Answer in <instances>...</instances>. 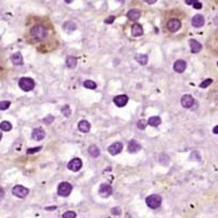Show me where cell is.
Listing matches in <instances>:
<instances>
[{
    "label": "cell",
    "mask_w": 218,
    "mask_h": 218,
    "mask_svg": "<svg viewBox=\"0 0 218 218\" xmlns=\"http://www.w3.org/2000/svg\"><path fill=\"white\" fill-rule=\"evenodd\" d=\"M31 36L34 37L37 40H44L45 38H47L48 31L46 29V27L42 25H36L31 29Z\"/></svg>",
    "instance_id": "6da1fadb"
},
{
    "label": "cell",
    "mask_w": 218,
    "mask_h": 218,
    "mask_svg": "<svg viewBox=\"0 0 218 218\" xmlns=\"http://www.w3.org/2000/svg\"><path fill=\"white\" fill-rule=\"evenodd\" d=\"M18 86L23 91H31L34 89L35 81L29 77H22L18 81Z\"/></svg>",
    "instance_id": "7a4b0ae2"
},
{
    "label": "cell",
    "mask_w": 218,
    "mask_h": 218,
    "mask_svg": "<svg viewBox=\"0 0 218 218\" xmlns=\"http://www.w3.org/2000/svg\"><path fill=\"white\" fill-rule=\"evenodd\" d=\"M145 203H147V205L149 206L150 208H155L160 207L162 204V197L157 194H152L150 197H147V200H145Z\"/></svg>",
    "instance_id": "3957f363"
},
{
    "label": "cell",
    "mask_w": 218,
    "mask_h": 218,
    "mask_svg": "<svg viewBox=\"0 0 218 218\" xmlns=\"http://www.w3.org/2000/svg\"><path fill=\"white\" fill-rule=\"evenodd\" d=\"M72 186H71V183H68V182L64 181V182H61L60 184H59V187H58V193H59V195H61V197H68V195L71 194V192H72Z\"/></svg>",
    "instance_id": "277c9868"
},
{
    "label": "cell",
    "mask_w": 218,
    "mask_h": 218,
    "mask_svg": "<svg viewBox=\"0 0 218 218\" xmlns=\"http://www.w3.org/2000/svg\"><path fill=\"white\" fill-rule=\"evenodd\" d=\"M81 166H83V162L81 158H73L68 164V168L72 171H78L81 168Z\"/></svg>",
    "instance_id": "5b68a950"
},
{
    "label": "cell",
    "mask_w": 218,
    "mask_h": 218,
    "mask_svg": "<svg viewBox=\"0 0 218 218\" xmlns=\"http://www.w3.org/2000/svg\"><path fill=\"white\" fill-rule=\"evenodd\" d=\"M28 192L29 190L27 188L23 187V186H15L12 190V193L18 197H25L28 194Z\"/></svg>",
    "instance_id": "8992f818"
},
{
    "label": "cell",
    "mask_w": 218,
    "mask_h": 218,
    "mask_svg": "<svg viewBox=\"0 0 218 218\" xmlns=\"http://www.w3.org/2000/svg\"><path fill=\"white\" fill-rule=\"evenodd\" d=\"M180 103L183 107L186 109H190L194 104V98L190 94H184L181 97V100H180Z\"/></svg>",
    "instance_id": "52a82bcc"
},
{
    "label": "cell",
    "mask_w": 218,
    "mask_h": 218,
    "mask_svg": "<svg viewBox=\"0 0 218 218\" xmlns=\"http://www.w3.org/2000/svg\"><path fill=\"white\" fill-rule=\"evenodd\" d=\"M112 192H113V189H112V187L110 186V184L102 183L101 186H100V189H99V194L101 195L102 197H110V195L112 194Z\"/></svg>",
    "instance_id": "ba28073f"
},
{
    "label": "cell",
    "mask_w": 218,
    "mask_h": 218,
    "mask_svg": "<svg viewBox=\"0 0 218 218\" xmlns=\"http://www.w3.org/2000/svg\"><path fill=\"white\" fill-rule=\"evenodd\" d=\"M180 27H181V23H180V21L177 20V18H171V20H169L168 23H167V28L170 31H173V33L179 31Z\"/></svg>",
    "instance_id": "9c48e42d"
},
{
    "label": "cell",
    "mask_w": 218,
    "mask_h": 218,
    "mask_svg": "<svg viewBox=\"0 0 218 218\" xmlns=\"http://www.w3.org/2000/svg\"><path fill=\"white\" fill-rule=\"evenodd\" d=\"M123 150V143L122 142H114L113 144H111L109 147V153L111 155H117L118 153H121V151Z\"/></svg>",
    "instance_id": "30bf717a"
},
{
    "label": "cell",
    "mask_w": 218,
    "mask_h": 218,
    "mask_svg": "<svg viewBox=\"0 0 218 218\" xmlns=\"http://www.w3.org/2000/svg\"><path fill=\"white\" fill-rule=\"evenodd\" d=\"M114 103L116 104L118 107H123L124 105H126L128 102V97L126 94H120V96H116L113 99Z\"/></svg>",
    "instance_id": "8fae6325"
},
{
    "label": "cell",
    "mask_w": 218,
    "mask_h": 218,
    "mask_svg": "<svg viewBox=\"0 0 218 218\" xmlns=\"http://www.w3.org/2000/svg\"><path fill=\"white\" fill-rule=\"evenodd\" d=\"M191 23H192V26H194V27H197V28H199V27H202V26L204 25V23H205L204 16L201 15V14H197V15H194L192 18V21H191Z\"/></svg>",
    "instance_id": "7c38bea8"
},
{
    "label": "cell",
    "mask_w": 218,
    "mask_h": 218,
    "mask_svg": "<svg viewBox=\"0 0 218 218\" xmlns=\"http://www.w3.org/2000/svg\"><path fill=\"white\" fill-rule=\"evenodd\" d=\"M45 135H46V133H45V130L42 129V128H36V129L33 130L31 137H33L34 140L39 141V140H42V139H44Z\"/></svg>",
    "instance_id": "4fadbf2b"
},
{
    "label": "cell",
    "mask_w": 218,
    "mask_h": 218,
    "mask_svg": "<svg viewBox=\"0 0 218 218\" xmlns=\"http://www.w3.org/2000/svg\"><path fill=\"white\" fill-rule=\"evenodd\" d=\"M141 150V145L136 140H130L128 143V152L129 153H137L138 151Z\"/></svg>",
    "instance_id": "5bb4252c"
},
{
    "label": "cell",
    "mask_w": 218,
    "mask_h": 218,
    "mask_svg": "<svg viewBox=\"0 0 218 218\" xmlns=\"http://www.w3.org/2000/svg\"><path fill=\"white\" fill-rule=\"evenodd\" d=\"M187 68V63L183 60H177L174 64V71L177 73H182Z\"/></svg>",
    "instance_id": "9a60e30c"
},
{
    "label": "cell",
    "mask_w": 218,
    "mask_h": 218,
    "mask_svg": "<svg viewBox=\"0 0 218 218\" xmlns=\"http://www.w3.org/2000/svg\"><path fill=\"white\" fill-rule=\"evenodd\" d=\"M140 11L138 9H131V10L128 11L127 13V18H129L130 21H137L138 18H140Z\"/></svg>",
    "instance_id": "2e32d148"
},
{
    "label": "cell",
    "mask_w": 218,
    "mask_h": 218,
    "mask_svg": "<svg viewBox=\"0 0 218 218\" xmlns=\"http://www.w3.org/2000/svg\"><path fill=\"white\" fill-rule=\"evenodd\" d=\"M189 44H190V47H191V51H192L193 53H197V52H200L201 49H202V45L199 41H197L195 39H191L189 41Z\"/></svg>",
    "instance_id": "e0dca14e"
},
{
    "label": "cell",
    "mask_w": 218,
    "mask_h": 218,
    "mask_svg": "<svg viewBox=\"0 0 218 218\" xmlns=\"http://www.w3.org/2000/svg\"><path fill=\"white\" fill-rule=\"evenodd\" d=\"M90 128H91L90 123L87 122V121H81V122L78 123V129L81 133H88Z\"/></svg>",
    "instance_id": "ac0fdd59"
},
{
    "label": "cell",
    "mask_w": 218,
    "mask_h": 218,
    "mask_svg": "<svg viewBox=\"0 0 218 218\" xmlns=\"http://www.w3.org/2000/svg\"><path fill=\"white\" fill-rule=\"evenodd\" d=\"M143 34V28L140 24H134L133 27H131V35L134 37H138L141 36Z\"/></svg>",
    "instance_id": "d6986e66"
},
{
    "label": "cell",
    "mask_w": 218,
    "mask_h": 218,
    "mask_svg": "<svg viewBox=\"0 0 218 218\" xmlns=\"http://www.w3.org/2000/svg\"><path fill=\"white\" fill-rule=\"evenodd\" d=\"M11 61L14 65H22L23 64V57L20 52H15L14 54L11 57Z\"/></svg>",
    "instance_id": "ffe728a7"
},
{
    "label": "cell",
    "mask_w": 218,
    "mask_h": 218,
    "mask_svg": "<svg viewBox=\"0 0 218 218\" xmlns=\"http://www.w3.org/2000/svg\"><path fill=\"white\" fill-rule=\"evenodd\" d=\"M88 153L90 154L92 157H98L100 155V149L97 145H90L88 148Z\"/></svg>",
    "instance_id": "44dd1931"
},
{
    "label": "cell",
    "mask_w": 218,
    "mask_h": 218,
    "mask_svg": "<svg viewBox=\"0 0 218 218\" xmlns=\"http://www.w3.org/2000/svg\"><path fill=\"white\" fill-rule=\"evenodd\" d=\"M161 117L160 116H152L149 118L148 121V124L151 125V126H153V127H157L158 125H161Z\"/></svg>",
    "instance_id": "7402d4cb"
},
{
    "label": "cell",
    "mask_w": 218,
    "mask_h": 218,
    "mask_svg": "<svg viewBox=\"0 0 218 218\" xmlns=\"http://www.w3.org/2000/svg\"><path fill=\"white\" fill-rule=\"evenodd\" d=\"M66 65L68 68H75L77 65V59L75 57H68L66 59Z\"/></svg>",
    "instance_id": "603a6c76"
},
{
    "label": "cell",
    "mask_w": 218,
    "mask_h": 218,
    "mask_svg": "<svg viewBox=\"0 0 218 218\" xmlns=\"http://www.w3.org/2000/svg\"><path fill=\"white\" fill-rule=\"evenodd\" d=\"M148 60H149L148 55H145V54H138V55H136V61H137L138 63H140L141 65H145V64H147V63H148Z\"/></svg>",
    "instance_id": "cb8c5ba5"
},
{
    "label": "cell",
    "mask_w": 218,
    "mask_h": 218,
    "mask_svg": "<svg viewBox=\"0 0 218 218\" xmlns=\"http://www.w3.org/2000/svg\"><path fill=\"white\" fill-rule=\"evenodd\" d=\"M0 129L3 130V131H9V130L12 129V124L10 122H7V121L1 122L0 123Z\"/></svg>",
    "instance_id": "d4e9b609"
},
{
    "label": "cell",
    "mask_w": 218,
    "mask_h": 218,
    "mask_svg": "<svg viewBox=\"0 0 218 218\" xmlns=\"http://www.w3.org/2000/svg\"><path fill=\"white\" fill-rule=\"evenodd\" d=\"M63 27H64V29H66V31H75L76 29V24L74 23V22H66V23H64V25H63Z\"/></svg>",
    "instance_id": "484cf974"
},
{
    "label": "cell",
    "mask_w": 218,
    "mask_h": 218,
    "mask_svg": "<svg viewBox=\"0 0 218 218\" xmlns=\"http://www.w3.org/2000/svg\"><path fill=\"white\" fill-rule=\"evenodd\" d=\"M84 87L88 89H96L97 88V84L92 81H86L84 83Z\"/></svg>",
    "instance_id": "4316f807"
},
{
    "label": "cell",
    "mask_w": 218,
    "mask_h": 218,
    "mask_svg": "<svg viewBox=\"0 0 218 218\" xmlns=\"http://www.w3.org/2000/svg\"><path fill=\"white\" fill-rule=\"evenodd\" d=\"M10 105H11L10 101H1L0 102V110H1V111H5V110H7L8 107H10Z\"/></svg>",
    "instance_id": "83f0119b"
},
{
    "label": "cell",
    "mask_w": 218,
    "mask_h": 218,
    "mask_svg": "<svg viewBox=\"0 0 218 218\" xmlns=\"http://www.w3.org/2000/svg\"><path fill=\"white\" fill-rule=\"evenodd\" d=\"M147 125H148V122L145 120H140L139 122L137 123V126H138V128L139 129H141V130H143V129H145V127H147Z\"/></svg>",
    "instance_id": "f1b7e54d"
},
{
    "label": "cell",
    "mask_w": 218,
    "mask_h": 218,
    "mask_svg": "<svg viewBox=\"0 0 218 218\" xmlns=\"http://www.w3.org/2000/svg\"><path fill=\"white\" fill-rule=\"evenodd\" d=\"M62 114L64 115V116H66V117H68L71 115V109H70V107L68 105H65L64 107H62Z\"/></svg>",
    "instance_id": "f546056e"
},
{
    "label": "cell",
    "mask_w": 218,
    "mask_h": 218,
    "mask_svg": "<svg viewBox=\"0 0 218 218\" xmlns=\"http://www.w3.org/2000/svg\"><path fill=\"white\" fill-rule=\"evenodd\" d=\"M212 83H213V81H212L210 78H207V79H205L204 81H202V83H201L200 87H201V88H206V87H208V86H210Z\"/></svg>",
    "instance_id": "4dcf8cb0"
},
{
    "label": "cell",
    "mask_w": 218,
    "mask_h": 218,
    "mask_svg": "<svg viewBox=\"0 0 218 218\" xmlns=\"http://www.w3.org/2000/svg\"><path fill=\"white\" fill-rule=\"evenodd\" d=\"M41 150V147H36V148H31V149H27V151H26V153L27 154H34V153H37L38 151Z\"/></svg>",
    "instance_id": "1f68e13d"
},
{
    "label": "cell",
    "mask_w": 218,
    "mask_h": 218,
    "mask_svg": "<svg viewBox=\"0 0 218 218\" xmlns=\"http://www.w3.org/2000/svg\"><path fill=\"white\" fill-rule=\"evenodd\" d=\"M76 214L74 212H66L63 214V218H75Z\"/></svg>",
    "instance_id": "d6a6232c"
},
{
    "label": "cell",
    "mask_w": 218,
    "mask_h": 218,
    "mask_svg": "<svg viewBox=\"0 0 218 218\" xmlns=\"http://www.w3.org/2000/svg\"><path fill=\"white\" fill-rule=\"evenodd\" d=\"M53 121H54V117L52 116V115H48L46 118H44V122L46 123V124H51Z\"/></svg>",
    "instance_id": "836d02e7"
},
{
    "label": "cell",
    "mask_w": 218,
    "mask_h": 218,
    "mask_svg": "<svg viewBox=\"0 0 218 218\" xmlns=\"http://www.w3.org/2000/svg\"><path fill=\"white\" fill-rule=\"evenodd\" d=\"M114 20H115V16L114 15H111V16H109V18H107L104 22H105L107 24H112L113 22H114Z\"/></svg>",
    "instance_id": "e575fe53"
},
{
    "label": "cell",
    "mask_w": 218,
    "mask_h": 218,
    "mask_svg": "<svg viewBox=\"0 0 218 218\" xmlns=\"http://www.w3.org/2000/svg\"><path fill=\"white\" fill-rule=\"evenodd\" d=\"M194 157H197V161H201V156L199 155V152H197V151H195L193 154H191V158H194Z\"/></svg>",
    "instance_id": "d590c367"
},
{
    "label": "cell",
    "mask_w": 218,
    "mask_h": 218,
    "mask_svg": "<svg viewBox=\"0 0 218 218\" xmlns=\"http://www.w3.org/2000/svg\"><path fill=\"white\" fill-rule=\"evenodd\" d=\"M193 8H195V9H201L202 8V3L201 2H199V1H197V2L193 5Z\"/></svg>",
    "instance_id": "8d00e7d4"
},
{
    "label": "cell",
    "mask_w": 218,
    "mask_h": 218,
    "mask_svg": "<svg viewBox=\"0 0 218 218\" xmlns=\"http://www.w3.org/2000/svg\"><path fill=\"white\" fill-rule=\"evenodd\" d=\"M197 1V0H186V3H187L188 5H193Z\"/></svg>",
    "instance_id": "74e56055"
},
{
    "label": "cell",
    "mask_w": 218,
    "mask_h": 218,
    "mask_svg": "<svg viewBox=\"0 0 218 218\" xmlns=\"http://www.w3.org/2000/svg\"><path fill=\"white\" fill-rule=\"evenodd\" d=\"M3 197H5V190L2 188H0V201L2 200Z\"/></svg>",
    "instance_id": "f35d334b"
},
{
    "label": "cell",
    "mask_w": 218,
    "mask_h": 218,
    "mask_svg": "<svg viewBox=\"0 0 218 218\" xmlns=\"http://www.w3.org/2000/svg\"><path fill=\"white\" fill-rule=\"evenodd\" d=\"M112 213L113 214H116V215H120V208H113L112 210Z\"/></svg>",
    "instance_id": "ab89813d"
},
{
    "label": "cell",
    "mask_w": 218,
    "mask_h": 218,
    "mask_svg": "<svg viewBox=\"0 0 218 218\" xmlns=\"http://www.w3.org/2000/svg\"><path fill=\"white\" fill-rule=\"evenodd\" d=\"M144 1L147 3H149V5H153V3H155L157 0H144Z\"/></svg>",
    "instance_id": "60d3db41"
},
{
    "label": "cell",
    "mask_w": 218,
    "mask_h": 218,
    "mask_svg": "<svg viewBox=\"0 0 218 218\" xmlns=\"http://www.w3.org/2000/svg\"><path fill=\"white\" fill-rule=\"evenodd\" d=\"M213 133L215 134V135H218V126H216V127H214V129H213Z\"/></svg>",
    "instance_id": "b9f144b4"
},
{
    "label": "cell",
    "mask_w": 218,
    "mask_h": 218,
    "mask_svg": "<svg viewBox=\"0 0 218 218\" xmlns=\"http://www.w3.org/2000/svg\"><path fill=\"white\" fill-rule=\"evenodd\" d=\"M72 1H74V0H65V2H68V3H71Z\"/></svg>",
    "instance_id": "7bdbcfd3"
},
{
    "label": "cell",
    "mask_w": 218,
    "mask_h": 218,
    "mask_svg": "<svg viewBox=\"0 0 218 218\" xmlns=\"http://www.w3.org/2000/svg\"><path fill=\"white\" fill-rule=\"evenodd\" d=\"M1 139H2V134L0 133V141H1Z\"/></svg>",
    "instance_id": "ee69618b"
},
{
    "label": "cell",
    "mask_w": 218,
    "mask_h": 218,
    "mask_svg": "<svg viewBox=\"0 0 218 218\" xmlns=\"http://www.w3.org/2000/svg\"><path fill=\"white\" fill-rule=\"evenodd\" d=\"M117 1H123V0H117Z\"/></svg>",
    "instance_id": "f6af8a7d"
},
{
    "label": "cell",
    "mask_w": 218,
    "mask_h": 218,
    "mask_svg": "<svg viewBox=\"0 0 218 218\" xmlns=\"http://www.w3.org/2000/svg\"><path fill=\"white\" fill-rule=\"evenodd\" d=\"M217 65H218V62H217Z\"/></svg>",
    "instance_id": "bcb514c9"
}]
</instances>
